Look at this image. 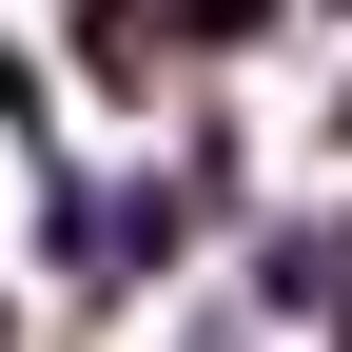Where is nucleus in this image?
Instances as JSON below:
<instances>
[{
    "instance_id": "obj_1",
    "label": "nucleus",
    "mask_w": 352,
    "mask_h": 352,
    "mask_svg": "<svg viewBox=\"0 0 352 352\" xmlns=\"http://www.w3.org/2000/svg\"><path fill=\"white\" fill-rule=\"evenodd\" d=\"M0 138H39V59H20V39H0Z\"/></svg>"
}]
</instances>
